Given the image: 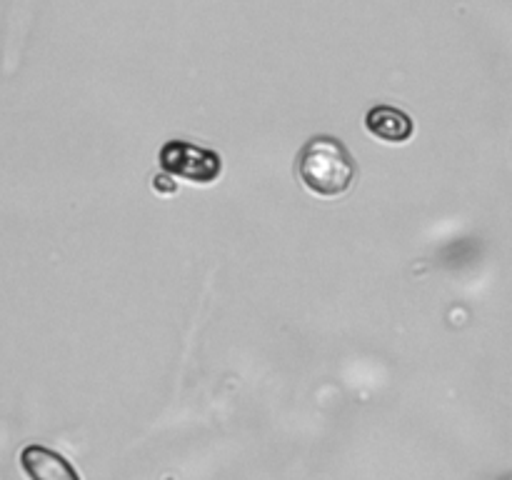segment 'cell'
I'll return each mask as SVG.
<instances>
[{
    "label": "cell",
    "instance_id": "3957f363",
    "mask_svg": "<svg viewBox=\"0 0 512 480\" xmlns=\"http://www.w3.org/2000/svg\"><path fill=\"white\" fill-rule=\"evenodd\" d=\"M20 468L28 480H80L73 463L45 445H25L20 453Z\"/></svg>",
    "mask_w": 512,
    "mask_h": 480
},
{
    "label": "cell",
    "instance_id": "277c9868",
    "mask_svg": "<svg viewBox=\"0 0 512 480\" xmlns=\"http://www.w3.org/2000/svg\"><path fill=\"white\" fill-rule=\"evenodd\" d=\"M365 128L383 143H408L415 133L413 118L393 105H375L373 110H368Z\"/></svg>",
    "mask_w": 512,
    "mask_h": 480
},
{
    "label": "cell",
    "instance_id": "6da1fadb",
    "mask_svg": "<svg viewBox=\"0 0 512 480\" xmlns=\"http://www.w3.org/2000/svg\"><path fill=\"white\" fill-rule=\"evenodd\" d=\"M355 173H358V165H355L353 153L330 135L310 138L298 158V175L305 188L325 198H335L350 190Z\"/></svg>",
    "mask_w": 512,
    "mask_h": 480
},
{
    "label": "cell",
    "instance_id": "7a4b0ae2",
    "mask_svg": "<svg viewBox=\"0 0 512 480\" xmlns=\"http://www.w3.org/2000/svg\"><path fill=\"white\" fill-rule=\"evenodd\" d=\"M160 168L165 175L188 180V183L208 185L223 173V160L218 153L188 140H170L160 148Z\"/></svg>",
    "mask_w": 512,
    "mask_h": 480
},
{
    "label": "cell",
    "instance_id": "5b68a950",
    "mask_svg": "<svg viewBox=\"0 0 512 480\" xmlns=\"http://www.w3.org/2000/svg\"><path fill=\"white\" fill-rule=\"evenodd\" d=\"M165 178H168V175H158V178L153 180V185L160 193H175V183H165Z\"/></svg>",
    "mask_w": 512,
    "mask_h": 480
}]
</instances>
